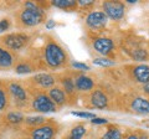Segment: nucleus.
Returning a JSON list of instances; mask_svg holds the SVG:
<instances>
[{
    "label": "nucleus",
    "mask_w": 149,
    "mask_h": 139,
    "mask_svg": "<svg viewBox=\"0 0 149 139\" xmlns=\"http://www.w3.org/2000/svg\"><path fill=\"white\" fill-rule=\"evenodd\" d=\"M71 114L76 115V117H80V118H90V119L96 118V115L93 113H90V112H72Z\"/></svg>",
    "instance_id": "24"
},
{
    "label": "nucleus",
    "mask_w": 149,
    "mask_h": 139,
    "mask_svg": "<svg viewBox=\"0 0 149 139\" xmlns=\"http://www.w3.org/2000/svg\"><path fill=\"white\" fill-rule=\"evenodd\" d=\"M72 66L74 68H80V70H86V71H88L90 70V66L86 63H81V62H72Z\"/></svg>",
    "instance_id": "28"
},
{
    "label": "nucleus",
    "mask_w": 149,
    "mask_h": 139,
    "mask_svg": "<svg viewBox=\"0 0 149 139\" xmlns=\"http://www.w3.org/2000/svg\"><path fill=\"white\" fill-rule=\"evenodd\" d=\"M86 24L88 25V27H91L93 30L103 29L107 25V16L102 11H93L91 14H88L86 19Z\"/></svg>",
    "instance_id": "5"
},
{
    "label": "nucleus",
    "mask_w": 149,
    "mask_h": 139,
    "mask_svg": "<svg viewBox=\"0 0 149 139\" xmlns=\"http://www.w3.org/2000/svg\"><path fill=\"white\" fill-rule=\"evenodd\" d=\"M130 107L134 112L137 113H142V114H149V101L144 99V98H141V97H138V98H134L132 104H130Z\"/></svg>",
    "instance_id": "9"
},
{
    "label": "nucleus",
    "mask_w": 149,
    "mask_h": 139,
    "mask_svg": "<svg viewBox=\"0 0 149 139\" xmlns=\"http://www.w3.org/2000/svg\"><path fill=\"white\" fill-rule=\"evenodd\" d=\"M62 85H63L65 91H66L67 93H72V92L74 91V83H73V81L71 80V78H66V80H63Z\"/></svg>",
    "instance_id": "22"
},
{
    "label": "nucleus",
    "mask_w": 149,
    "mask_h": 139,
    "mask_svg": "<svg viewBox=\"0 0 149 139\" xmlns=\"http://www.w3.org/2000/svg\"><path fill=\"white\" fill-rule=\"evenodd\" d=\"M45 120L44 117H29L26 118V123L27 124H41Z\"/></svg>",
    "instance_id": "26"
},
{
    "label": "nucleus",
    "mask_w": 149,
    "mask_h": 139,
    "mask_svg": "<svg viewBox=\"0 0 149 139\" xmlns=\"http://www.w3.org/2000/svg\"><path fill=\"white\" fill-rule=\"evenodd\" d=\"M52 5L60 9H70V8L76 6L77 1H74V0H54Z\"/></svg>",
    "instance_id": "17"
},
{
    "label": "nucleus",
    "mask_w": 149,
    "mask_h": 139,
    "mask_svg": "<svg viewBox=\"0 0 149 139\" xmlns=\"http://www.w3.org/2000/svg\"><path fill=\"white\" fill-rule=\"evenodd\" d=\"M32 107L35 108V111L39 112H44V113H49V112H55L56 111V104L54 103L49 96L45 95H39L32 102Z\"/></svg>",
    "instance_id": "4"
},
{
    "label": "nucleus",
    "mask_w": 149,
    "mask_h": 139,
    "mask_svg": "<svg viewBox=\"0 0 149 139\" xmlns=\"http://www.w3.org/2000/svg\"><path fill=\"white\" fill-rule=\"evenodd\" d=\"M9 91H10L11 95L15 97L16 99H19V101H25L26 99V92H25V90L22 88L21 86L16 85V83H10V86H9Z\"/></svg>",
    "instance_id": "15"
},
{
    "label": "nucleus",
    "mask_w": 149,
    "mask_h": 139,
    "mask_svg": "<svg viewBox=\"0 0 149 139\" xmlns=\"http://www.w3.org/2000/svg\"><path fill=\"white\" fill-rule=\"evenodd\" d=\"M8 27H9V21L8 20L0 21V32H4L5 30H8Z\"/></svg>",
    "instance_id": "29"
},
{
    "label": "nucleus",
    "mask_w": 149,
    "mask_h": 139,
    "mask_svg": "<svg viewBox=\"0 0 149 139\" xmlns=\"http://www.w3.org/2000/svg\"><path fill=\"white\" fill-rule=\"evenodd\" d=\"M102 139H122V134L118 129H109L107 131V133H104V136L102 137Z\"/></svg>",
    "instance_id": "19"
},
{
    "label": "nucleus",
    "mask_w": 149,
    "mask_h": 139,
    "mask_svg": "<svg viewBox=\"0 0 149 139\" xmlns=\"http://www.w3.org/2000/svg\"><path fill=\"white\" fill-rule=\"evenodd\" d=\"M91 122L93 123V124H106L107 122H108V120H107L106 118H93L92 120H91Z\"/></svg>",
    "instance_id": "30"
},
{
    "label": "nucleus",
    "mask_w": 149,
    "mask_h": 139,
    "mask_svg": "<svg viewBox=\"0 0 149 139\" xmlns=\"http://www.w3.org/2000/svg\"><path fill=\"white\" fill-rule=\"evenodd\" d=\"M13 65V57L11 55L0 47V67H10Z\"/></svg>",
    "instance_id": "16"
},
{
    "label": "nucleus",
    "mask_w": 149,
    "mask_h": 139,
    "mask_svg": "<svg viewBox=\"0 0 149 139\" xmlns=\"http://www.w3.org/2000/svg\"><path fill=\"white\" fill-rule=\"evenodd\" d=\"M34 80L36 83H39L40 86L45 87V88L51 87L55 83V78L51 75H49V73H39V75H36L34 77Z\"/></svg>",
    "instance_id": "12"
},
{
    "label": "nucleus",
    "mask_w": 149,
    "mask_h": 139,
    "mask_svg": "<svg viewBox=\"0 0 149 139\" xmlns=\"http://www.w3.org/2000/svg\"><path fill=\"white\" fill-rule=\"evenodd\" d=\"M103 9L106 16L113 20L122 19L124 15V4L119 1H106L103 3Z\"/></svg>",
    "instance_id": "3"
},
{
    "label": "nucleus",
    "mask_w": 149,
    "mask_h": 139,
    "mask_svg": "<svg viewBox=\"0 0 149 139\" xmlns=\"http://www.w3.org/2000/svg\"><path fill=\"white\" fill-rule=\"evenodd\" d=\"M78 4L82 6H87V5H92L93 0H78Z\"/></svg>",
    "instance_id": "31"
},
{
    "label": "nucleus",
    "mask_w": 149,
    "mask_h": 139,
    "mask_svg": "<svg viewBox=\"0 0 149 139\" xmlns=\"http://www.w3.org/2000/svg\"><path fill=\"white\" fill-rule=\"evenodd\" d=\"M144 91H146V93L149 95V82H147L146 85H144Z\"/></svg>",
    "instance_id": "33"
},
{
    "label": "nucleus",
    "mask_w": 149,
    "mask_h": 139,
    "mask_svg": "<svg viewBox=\"0 0 149 139\" xmlns=\"http://www.w3.org/2000/svg\"><path fill=\"white\" fill-rule=\"evenodd\" d=\"M147 51L146 50H136L133 52V58L137 60V61H143V60L147 58Z\"/></svg>",
    "instance_id": "23"
},
{
    "label": "nucleus",
    "mask_w": 149,
    "mask_h": 139,
    "mask_svg": "<svg viewBox=\"0 0 149 139\" xmlns=\"http://www.w3.org/2000/svg\"><path fill=\"white\" fill-rule=\"evenodd\" d=\"M127 139H139L137 136H134V134H132V136H128Z\"/></svg>",
    "instance_id": "34"
},
{
    "label": "nucleus",
    "mask_w": 149,
    "mask_h": 139,
    "mask_svg": "<svg viewBox=\"0 0 149 139\" xmlns=\"http://www.w3.org/2000/svg\"><path fill=\"white\" fill-rule=\"evenodd\" d=\"M141 139H148V138H147V137H144V136H143V137H142Z\"/></svg>",
    "instance_id": "35"
},
{
    "label": "nucleus",
    "mask_w": 149,
    "mask_h": 139,
    "mask_svg": "<svg viewBox=\"0 0 149 139\" xmlns=\"http://www.w3.org/2000/svg\"><path fill=\"white\" fill-rule=\"evenodd\" d=\"M44 13L40 8L37 9H25L21 13V21L27 26H35L39 25L42 21Z\"/></svg>",
    "instance_id": "2"
},
{
    "label": "nucleus",
    "mask_w": 149,
    "mask_h": 139,
    "mask_svg": "<svg viewBox=\"0 0 149 139\" xmlns=\"http://www.w3.org/2000/svg\"><path fill=\"white\" fill-rule=\"evenodd\" d=\"M46 62L50 67H58L66 61V54L65 51L56 44H49L45 50Z\"/></svg>",
    "instance_id": "1"
},
{
    "label": "nucleus",
    "mask_w": 149,
    "mask_h": 139,
    "mask_svg": "<svg viewBox=\"0 0 149 139\" xmlns=\"http://www.w3.org/2000/svg\"><path fill=\"white\" fill-rule=\"evenodd\" d=\"M93 63L95 65H98V66H103V67H109V66H114V61H112V60H108V58H95L93 60Z\"/></svg>",
    "instance_id": "20"
},
{
    "label": "nucleus",
    "mask_w": 149,
    "mask_h": 139,
    "mask_svg": "<svg viewBox=\"0 0 149 139\" xmlns=\"http://www.w3.org/2000/svg\"><path fill=\"white\" fill-rule=\"evenodd\" d=\"M27 40H29V38L24 34H11V35H8L4 39V42L6 44L8 47H10L13 50H19L22 46L26 45Z\"/></svg>",
    "instance_id": "6"
},
{
    "label": "nucleus",
    "mask_w": 149,
    "mask_h": 139,
    "mask_svg": "<svg viewBox=\"0 0 149 139\" xmlns=\"http://www.w3.org/2000/svg\"><path fill=\"white\" fill-rule=\"evenodd\" d=\"M8 120H10L11 123H20L21 120H24V115L17 112H11L8 114Z\"/></svg>",
    "instance_id": "21"
},
{
    "label": "nucleus",
    "mask_w": 149,
    "mask_h": 139,
    "mask_svg": "<svg viewBox=\"0 0 149 139\" xmlns=\"http://www.w3.org/2000/svg\"><path fill=\"white\" fill-rule=\"evenodd\" d=\"M31 71V68L27 66V65H19V66L16 67V72L17 73H29Z\"/></svg>",
    "instance_id": "27"
},
{
    "label": "nucleus",
    "mask_w": 149,
    "mask_h": 139,
    "mask_svg": "<svg viewBox=\"0 0 149 139\" xmlns=\"http://www.w3.org/2000/svg\"><path fill=\"white\" fill-rule=\"evenodd\" d=\"M113 41L111 39H107V38H98L93 41V47L97 52H100L101 55H108L112 50H113Z\"/></svg>",
    "instance_id": "7"
},
{
    "label": "nucleus",
    "mask_w": 149,
    "mask_h": 139,
    "mask_svg": "<svg viewBox=\"0 0 149 139\" xmlns=\"http://www.w3.org/2000/svg\"><path fill=\"white\" fill-rule=\"evenodd\" d=\"M86 133V129L83 126H77L72 129V133H71V138L70 139H81Z\"/></svg>",
    "instance_id": "18"
},
{
    "label": "nucleus",
    "mask_w": 149,
    "mask_h": 139,
    "mask_svg": "<svg viewBox=\"0 0 149 139\" xmlns=\"http://www.w3.org/2000/svg\"><path fill=\"white\" fill-rule=\"evenodd\" d=\"M49 95H50L51 101H52L55 104H62V103H65V101H66V93L60 88L50 90Z\"/></svg>",
    "instance_id": "14"
},
{
    "label": "nucleus",
    "mask_w": 149,
    "mask_h": 139,
    "mask_svg": "<svg viewBox=\"0 0 149 139\" xmlns=\"http://www.w3.org/2000/svg\"><path fill=\"white\" fill-rule=\"evenodd\" d=\"M76 87L80 91H90L93 88V81L90 77H87L85 75H82L80 77H77L76 80Z\"/></svg>",
    "instance_id": "13"
},
{
    "label": "nucleus",
    "mask_w": 149,
    "mask_h": 139,
    "mask_svg": "<svg viewBox=\"0 0 149 139\" xmlns=\"http://www.w3.org/2000/svg\"><path fill=\"white\" fill-rule=\"evenodd\" d=\"M55 21L54 20H49L47 21V24H46V29H49V30H51V29H54L55 27Z\"/></svg>",
    "instance_id": "32"
},
{
    "label": "nucleus",
    "mask_w": 149,
    "mask_h": 139,
    "mask_svg": "<svg viewBox=\"0 0 149 139\" xmlns=\"http://www.w3.org/2000/svg\"><path fill=\"white\" fill-rule=\"evenodd\" d=\"M134 77L137 78L138 82L144 83L149 82V66L147 65H139L134 68Z\"/></svg>",
    "instance_id": "10"
},
{
    "label": "nucleus",
    "mask_w": 149,
    "mask_h": 139,
    "mask_svg": "<svg viewBox=\"0 0 149 139\" xmlns=\"http://www.w3.org/2000/svg\"><path fill=\"white\" fill-rule=\"evenodd\" d=\"M91 103L96 108H104L108 103V99H107V96L102 91H95L91 96Z\"/></svg>",
    "instance_id": "11"
},
{
    "label": "nucleus",
    "mask_w": 149,
    "mask_h": 139,
    "mask_svg": "<svg viewBox=\"0 0 149 139\" xmlns=\"http://www.w3.org/2000/svg\"><path fill=\"white\" fill-rule=\"evenodd\" d=\"M52 137H54V129L50 126L36 128L32 131V134H31L32 139H52Z\"/></svg>",
    "instance_id": "8"
},
{
    "label": "nucleus",
    "mask_w": 149,
    "mask_h": 139,
    "mask_svg": "<svg viewBox=\"0 0 149 139\" xmlns=\"http://www.w3.org/2000/svg\"><path fill=\"white\" fill-rule=\"evenodd\" d=\"M6 103H8L6 95H5V92L0 88V111H3L4 108L6 107Z\"/></svg>",
    "instance_id": "25"
}]
</instances>
